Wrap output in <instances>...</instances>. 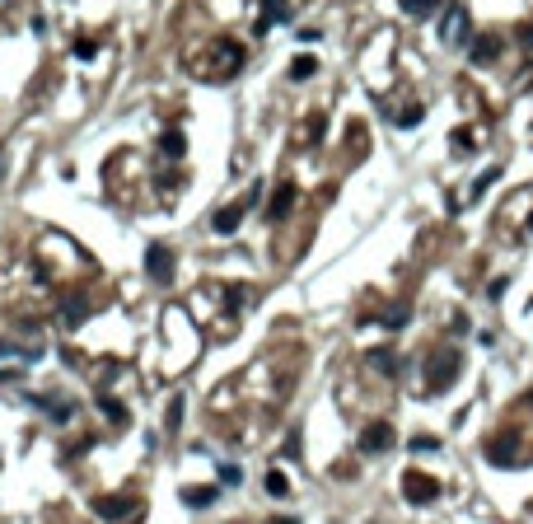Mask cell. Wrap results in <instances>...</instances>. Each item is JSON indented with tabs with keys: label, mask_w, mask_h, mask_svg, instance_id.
<instances>
[{
	"label": "cell",
	"mask_w": 533,
	"mask_h": 524,
	"mask_svg": "<svg viewBox=\"0 0 533 524\" xmlns=\"http://www.w3.org/2000/svg\"><path fill=\"white\" fill-rule=\"evenodd\" d=\"M281 19H290V5H285V0H266V10H262V19L253 24V33H266L271 24H281Z\"/></svg>",
	"instance_id": "obj_11"
},
{
	"label": "cell",
	"mask_w": 533,
	"mask_h": 524,
	"mask_svg": "<svg viewBox=\"0 0 533 524\" xmlns=\"http://www.w3.org/2000/svg\"><path fill=\"white\" fill-rule=\"evenodd\" d=\"M0 356H15V347H10V342L0 337Z\"/></svg>",
	"instance_id": "obj_29"
},
{
	"label": "cell",
	"mask_w": 533,
	"mask_h": 524,
	"mask_svg": "<svg viewBox=\"0 0 533 524\" xmlns=\"http://www.w3.org/2000/svg\"><path fill=\"white\" fill-rule=\"evenodd\" d=\"M159 150L169 154V159H183V150H188V136H183L178 126H169V131L159 136Z\"/></svg>",
	"instance_id": "obj_13"
},
{
	"label": "cell",
	"mask_w": 533,
	"mask_h": 524,
	"mask_svg": "<svg viewBox=\"0 0 533 524\" xmlns=\"http://www.w3.org/2000/svg\"><path fill=\"white\" fill-rule=\"evenodd\" d=\"M496 178H501V169H486L482 178L472 183V197H482V192H486V187H491V183H496Z\"/></svg>",
	"instance_id": "obj_22"
},
{
	"label": "cell",
	"mask_w": 533,
	"mask_h": 524,
	"mask_svg": "<svg viewBox=\"0 0 533 524\" xmlns=\"http://www.w3.org/2000/svg\"><path fill=\"white\" fill-rule=\"evenodd\" d=\"M529 230H533V220H529Z\"/></svg>",
	"instance_id": "obj_31"
},
{
	"label": "cell",
	"mask_w": 533,
	"mask_h": 524,
	"mask_svg": "<svg viewBox=\"0 0 533 524\" xmlns=\"http://www.w3.org/2000/svg\"><path fill=\"white\" fill-rule=\"evenodd\" d=\"M463 38H468V15L458 5H449V15H444V43H463Z\"/></svg>",
	"instance_id": "obj_10"
},
{
	"label": "cell",
	"mask_w": 533,
	"mask_h": 524,
	"mask_svg": "<svg viewBox=\"0 0 533 524\" xmlns=\"http://www.w3.org/2000/svg\"><path fill=\"white\" fill-rule=\"evenodd\" d=\"M5 169H10V159H5V150H0V178H5Z\"/></svg>",
	"instance_id": "obj_30"
},
{
	"label": "cell",
	"mask_w": 533,
	"mask_h": 524,
	"mask_svg": "<svg viewBox=\"0 0 533 524\" xmlns=\"http://www.w3.org/2000/svg\"><path fill=\"white\" fill-rule=\"evenodd\" d=\"M239 478H243V473H239L234 463H225V468H220V482H225V487H234V482H239Z\"/></svg>",
	"instance_id": "obj_26"
},
{
	"label": "cell",
	"mask_w": 533,
	"mask_h": 524,
	"mask_svg": "<svg viewBox=\"0 0 533 524\" xmlns=\"http://www.w3.org/2000/svg\"><path fill=\"white\" fill-rule=\"evenodd\" d=\"M501 33H482V38H472L468 43V61L472 66H486V61H496V57H501Z\"/></svg>",
	"instance_id": "obj_6"
},
{
	"label": "cell",
	"mask_w": 533,
	"mask_h": 524,
	"mask_svg": "<svg viewBox=\"0 0 533 524\" xmlns=\"http://www.w3.org/2000/svg\"><path fill=\"white\" fill-rule=\"evenodd\" d=\"M421 117H426V108H407V112H398L393 122H398V126H416V122H421Z\"/></svg>",
	"instance_id": "obj_23"
},
{
	"label": "cell",
	"mask_w": 533,
	"mask_h": 524,
	"mask_svg": "<svg viewBox=\"0 0 533 524\" xmlns=\"http://www.w3.org/2000/svg\"><path fill=\"white\" fill-rule=\"evenodd\" d=\"M384 449H393V426L389 421H370L361 431V454H384Z\"/></svg>",
	"instance_id": "obj_5"
},
{
	"label": "cell",
	"mask_w": 533,
	"mask_h": 524,
	"mask_svg": "<svg viewBox=\"0 0 533 524\" xmlns=\"http://www.w3.org/2000/svg\"><path fill=\"white\" fill-rule=\"evenodd\" d=\"M482 454H486V463H496V468H515V440L505 435V440H486L482 445Z\"/></svg>",
	"instance_id": "obj_9"
},
{
	"label": "cell",
	"mask_w": 533,
	"mask_h": 524,
	"mask_svg": "<svg viewBox=\"0 0 533 524\" xmlns=\"http://www.w3.org/2000/svg\"><path fill=\"white\" fill-rule=\"evenodd\" d=\"M84 319H89V300H84V295H75V300H66V305H61V323L66 328H80Z\"/></svg>",
	"instance_id": "obj_12"
},
{
	"label": "cell",
	"mask_w": 533,
	"mask_h": 524,
	"mask_svg": "<svg viewBox=\"0 0 533 524\" xmlns=\"http://www.w3.org/2000/svg\"><path fill=\"white\" fill-rule=\"evenodd\" d=\"M454 379H458V351H435V361H430V374H426V393L435 398V393H444Z\"/></svg>",
	"instance_id": "obj_1"
},
{
	"label": "cell",
	"mask_w": 533,
	"mask_h": 524,
	"mask_svg": "<svg viewBox=\"0 0 533 524\" xmlns=\"http://www.w3.org/2000/svg\"><path fill=\"white\" fill-rule=\"evenodd\" d=\"M178 421H183V393H173V402H169V421H164V426H169V431H178Z\"/></svg>",
	"instance_id": "obj_21"
},
{
	"label": "cell",
	"mask_w": 533,
	"mask_h": 524,
	"mask_svg": "<svg viewBox=\"0 0 533 524\" xmlns=\"http://www.w3.org/2000/svg\"><path fill=\"white\" fill-rule=\"evenodd\" d=\"M505 291H510V281H505V277H501V281H491V286H486V295H491V300H501Z\"/></svg>",
	"instance_id": "obj_27"
},
{
	"label": "cell",
	"mask_w": 533,
	"mask_h": 524,
	"mask_svg": "<svg viewBox=\"0 0 533 524\" xmlns=\"http://www.w3.org/2000/svg\"><path fill=\"white\" fill-rule=\"evenodd\" d=\"M519 43H524V47H533V24H524V29H519Z\"/></svg>",
	"instance_id": "obj_28"
},
{
	"label": "cell",
	"mask_w": 533,
	"mask_h": 524,
	"mask_svg": "<svg viewBox=\"0 0 533 524\" xmlns=\"http://www.w3.org/2000/svg\"><path fill=\"white\" fill-rule=\"evenodd\" d=\"M290 206H295V183H281L276 192H271V201H266V220L276 225V220L290 216Z\"/></svg>",
	"instance_id": "obj_8"
},
{
	"label": "cell",
	"mask_w": 533,
	"mask_h": 524,
	"mask_svg": "<svg viewBox=\"0 0 533 524\" xmlns=\"http://www.w3.org/2000/svg\"><path fill=\"white\" fill-rule=\"evenodd\" d=\"M403 496H407V506H430L440 496V482L416 473V468H407V473H403Z\"/></svg>",
	"instance_id": "obj_2"
},
{
	"label": "cell",
	"mask_w": 533,
	"mask_h": 524,
	"mask_svg": "<svg viewBox=\"0 0 533 524\" xmlns=\"http://www.w3.org/2000/svg\"><path fill=\"white\" fill-rule=\"evenodd\" d=\"M216 496H220V487H188V492H183V506H192V510H206L211 501H216Z\"/></svg>",
	"instance_id": "obj_14"
},
{
	"label": "cell",
	"mask_w": 533,
	"mask_h": 524,
	"mask_svg": "<svg viewBox=\"0 0 533 524\" xmlns=\"http://www.w3.org/2000/svg\"><path fill=\"white\" fill-rule=\"evenodd\" d=\"M266 492H271V496H285V492H290L285 473H276V468H271V473H266Z\"/></svg>",
	"instance_id": "obj_20"
},
{
	"label": "cell",
	"mask_w": 533,
	"mask_h": 524,
	"mask_svg": "<svg viewBox=\"0 0 533 524\" xmlns=\"http://www.w3.org/2000/svg\"><path fill=\"white\" fill-rule=\"evenodd\" d=\"M412 454H435V449H440V440H435V435H412Z\"/></svg>",
	"instance_id": "obj_18"
},
{
	"label": "cell",
	"mask_w": 533,
	"mask_h": 524,
	"mask_svg": "<svg viewBox=\"0 0 533 524\" xmlns=\"http://www.w3.org/2000/svg\"><path fill=\"white\" fill-rule=\"evenodd\" d=\"M370 361H375L384 374H398V356H393V351H370Z\"/></svg>",
	"instance_id": "obj_19"
},
{
	"label": "cell",
	"mask_w": 533,
	"mask_h": 524,
	"mask_svg": "<svg viewBox=\"0 0 533 524\" xmlns=\"http://www.w3.org/2000/svg\"><path fill=\"white\" fill-rule=\"evenodd\" d=\"M407 314H412L407 305H398V309H393V314H389V319H384V323H389V328H403V323H407Z\"/></svg>",
	"instance_id": "obj_25"
},
{
	"label": "cell",
	"mask_w": 533,
	"mask_h": 524,
	"mask_svg": "<svg viewBox=\"0 0 533 524\" xmlns=\"http://www.w3.org/2000/svg\"><path fill=\"white\" fill-rule=\"evenodd\" d=\"M136 496H98L94 501V515L98 520H108V524H117V520H126V515H136Z\"/></svg>",
	"instance_id": "obj_4"
},
{
	"label": "cell",
	"mask_w": 533,
	"mask_h": 524,
	"mask_svg": "<svg viewBox=\"0 0 533 524\" xmlns=\"http://www.w3.org/2000/svg\"><path fill=\"white\" fill-rule=\"evenodd\" d=\"M248 211H253L248 201H234V206H220L216 216H211V230H216V234H234L239 225H243V216H248Z\"/></svg>",
	"instance_id": "obj_7"
},
{
	"label": "cell",
	"mask_w": 533,
	"mask_h": 524,
	"mask_svg": "<svg viewBox=\"0 0 533 524\" xmlns=\"http://www.w3.org/2000/svg\"><path fill=\"white\" fill-rule=\"evenodd\" d=\"M94 52H98V43H89V38H80V43H75V57H80V61H94Z\"/></svg>",
	"instance_id": "obj_24"
},
{
	"label": "cell",
	"mask_w": 533,
	"mask_h": 524,
	"mask_svg": "<svg viewBox=\"0 0 533 524\" xmlns=\"http://www.w3.org/2000/svg\"><path fill=\"white\" fill-rule=\"evenodd\" d=\"M314 71H318L314 57H295V61H290V80H314Z\"/></svg>",
	"instance_id": "obj_17"
},
{
	"label": "cell",
	"mask_w": 533,
	"mask_h": 524,
	"mask_svg": "<svg viewBox=\"0 0 533 524\" xmlns=\"http://www.w3.org/2000/svg\"><path fill=\"white\" fill-rule=\"evenodd\" d=\"M145 277L155 281V286H169V281H173V253H169V244H150V248H145Z\"/></svg>",
	"instance_id": "obj_3"
},
{
	"label": "cell",
	"mask_w": 533,
	"mask_h": 524,
	"mask_svg": "<svg viewBox=\"0 0 533 524\" xmlns=\"http://www.w3.org/2000/svg\"><path fill=\"white\" fill-rule=\"evenodd\" d=\"M403 5V15H412V19H426V15H435L444 0H398Z\"/></svg>",
	"instance_id": "obj_15"
},
{
	"label": "cell",
	"mask_w": 533,
	"mask_h": 524,
	"mask_svg": "<svg viewBox=\"0 0 533 524\" xmlns=\"http://www.w3.org/2000/svg\"><path fill=\"white\" fill-rule=\"evenodd\" d=\"M98 412L112 416V426H126V407L117 398H108V393H98Z\"/></svg>",
	"instance_id": "obj_16"
}]
</instances>
